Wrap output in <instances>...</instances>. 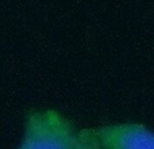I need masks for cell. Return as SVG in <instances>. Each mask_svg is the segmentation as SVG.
<instances>
[{"label":"cell","instance_id":"6da1fadb","mask_svg":"<svg viewBox=\"0 0 154 149\" xmlns=\"http://www.w3.org/2000/svg\"><path fill=\"white\" fill-rule=\"evenodd\" d=\"M17 149H97L90 129H76L53 109L34 110L27 115Z\"/></svg>","mask_w":154,"mask_h":149},{"label":"cell","instance_id":"7a4b0ae2","mask_svg":"<svg viewBox=\"0 0 154 149\" xmlns=\"http://www.w3.org/2000/svg\"><path fill=\"white\" fill-rule=\"evenodd\" d=\"M90 132L97 149H154V130L142 123H111Z\"/></svg>","mask_w":154,"mask_h":149}]
</instances>
